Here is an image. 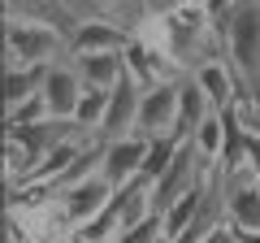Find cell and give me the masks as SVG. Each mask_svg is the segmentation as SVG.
<instances>
[{"instance_id":"30bf717a","label":"cell","mask_w":260,"mask_h":243,"mask_svg":"<svg viewBox=\"0 0 260 243\" xmlns=\"http://www.w3.org/2000/svg\"><path fill=\"white\" fill-rule=\"evenodd\" d=\"M56 5H61L74 22H83V18H104V22H121V26H130L126 18L148 22L143 0H56ZM130 31H135V26H130Z\"/></svg>"},{"instance_id":"3957f363","label":"cell","mask_w":260,"mask_h":243,"mask_svg":"<svg viewBox=\"0 0 260 243\" xmlns=\"http://www.w3.org/2000/svg\"><path fill=\"white\" fill-rule=\"evenodd\" d=\"M113 196H117V187H109L100 174H91V178H83V183H74V187L56 191L52 208H56V217H61L65 234H83L87 226L113 204Z\"/></svg>"},{"instance_id":"277c9868","label":"cell","mask_w":260,"mask_h":243,"mask_svg":"<svg viewBox=\"0 0 260 243\" xmlns=\"http://www.w3.org/2000/svg\"><path fill=\"white\" fill-rule=\"evenodd\" d=\"M178 104H182V78L148 87L139 100V122H135V139L156 143V139H178Z\"/></svg>"},{"instance_id":"5b68a950","label":"cell","mask_w":260,"mask_h":243,"mask_svg":"<svg viewBox=\"0 0 260 243\" xmlns=\"http://www.w3.org/2000/svg\"><path fill=\"white\" fill-rule=\"evenodd\" d=\"M139 100H143V83L135 74H121V83L109 92V113H104V126L95 139L100 143H121V139H135V122H139Z\"/></svg>"},{"instance_id":"6da1fadb","label":"cell","mask_w":260,"mask_h":243,"mask_svg":"<svg viewBox=\"0 0 260 243\" xmlns=\"http://www.w3.org/2000/svg\"><path fill=\"white\" fill-rule=\"evenodd\" d=\"M221 39H225V61L234 66L247 100L260 109V0H243Z\"/></svg>"},{"instance_id":"7c38bea8","label":"cell","mask_w":260,"mask_h":243,"mask_svg":"<svg viewBox=\"0 0 260 243\" xmlns=\"http://www.w3.org/2000/svg\"><path fill=\"white\" fill-rule=\"evenodd\" d=\"M213 104H208V96H204V87L195 83V74H186L182 78V104H178V139H195V131L204 126L208 117H213Z\"/></svg>"},{"instance_id":"4fadbf2b","label":"cell","mask_w":260,"mask_h":243,"mask_svg":"<svg viewBox=\"0 0 260 243\" xmlns=\"http://www.w3.org/2000/svg\"><path fill=\"white\" fill-rule=\"evenodd\" d=\"M182 5H191V0H143V13L148 18H165V13L182 9Z\"/></svg>"},{"instance_id":"8fae6325","label":"cell","mask_w":260,"mask_h":243,"mask_svg":"<svg viewBox=\"0 0 260 243\" xmlns=\"http://www.w3.org/2000/svg\"><path fill=\"white\" fill-rule=\"evenodd\" d=\"M48 70L52 66H5V113L22 109V104L35 100V96H44Z\"/></svg>"},{"instance_id":"7a4b0ae2","label":"cell","mask_w":260,"mask_h":243,"mask_svg":"<svg viewBox=\"0 0 260 243\" xmlns=\"http://www.w3.org/2000/svg\"><path fill=\"white\" fill-rule=\"evenodd\" d=\"M56 61H70L65 31L5 18V66H56Z\"/></svg>"},{"instance_id":"9c48e42d","label":"cell","mask_w":260,"mask_h":243,"mask_svg":"<svg viewBox=\"0 0 260 243\" xmlns=\"http://www.w3.org/2000/svg\"><path fill=\"white\" fill-rule=\"evenodd\" d=\"M87 92H113L126 74V52H91V56H70Z\"/></svg>"},{"instance_id":"52a82bcc","label":"cell","mask_w":260,"mask_h":243,"mask_svg":"<svg viewBox=\"0 0 260 243\" xmlns=\"http://www.w3.org/2000/svg\"><path fill=\"white\" fill-rule=\"evenodd\" d=\"M148 148L152 143L143 139H121V143H104V157H100V169L95 174L109 183V187H126V183H135V178L143 174V165H148Z\"/></svg>"},{"instance_id":"ba28073f","label":"cell","mask_w":260,"mask_h":243,"mask_svg":"<svg viewBox=\"0 0 260 243\" xmlns=\"http://www.w3.org/2000/svg\"><path fill=\"white\" fill-rule=\"evenodd\" d=\"M83 78H78V70L70 66V61H56L52 70H48V83H44V100H48V113L61 122H74L78 113V100H83Z\"/></svg>"},{"instance_id":"8992f818","label":"cell","mask_w":260,"mask_h":243,"mask_svg":"<svg viewBox=\"0 0 260 243\" xmlns=\"http://www.w3.org/2000/svg\"><path fill=\"white\" fill-rule=\"evenodd\" d=\"M135 44V31L121 22H104V18H83L70 31V56H91V52H126Z\"/></svg>"}]
</instances>
